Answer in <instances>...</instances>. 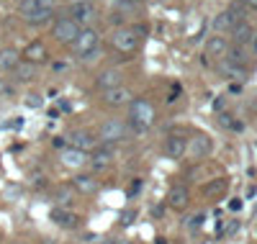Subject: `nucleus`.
<instances>
[{
  "instance_id": "nucleus-6",
  "label": "nucleus",
  "mask_w": 257,
  "mask_h": 244,
  "mask_svg": "<svg viewBox=\"0 0 257 244\" xmlns=\"http://www.w3.org/2000/svg\"><path fill=\"white\" fill-rule=\"evenodd\" d=\"M111 41H113V47L121 54H126V59H128V54H134L139 49V39H137V34L132 29H116L113 36H111Z\"/></svg>"
},
{
  "instance_id": "nucleus-20",
  "label": "nucleus",
  "mask_w": 257,
  "mask_h": 244,
  "mask_svg": "<svg viewBox=\"0 0 257 244\" xmlns=\"http://www.w3.org/2000/svg\"><path fill=\"white\" fill-rule=\"evenodd\" d=\"M252 36H254V31H252V26L247 24V21H239V24L231 29V39H234V44H237V47H244V44H249Z\"/></svg>"
},
{
  "instance_id": "nucleus-21",
  "label": "nucleus",
  "mask_w": 257,
  "mask_h": 244,
  "mask_svg": "<svg viewBox=\"0 0 257 244\" xmlns=\"http://www.w3.org/2000/svg\"><path fill=\"white\" fill-rule=\"evenodd\" d=\"M226 49H229V44L224 36H211L206 41V54L208 57H226Z\"/></svg>"
},
{
  "instance_id": "nucleus-25",
  "label": "nucleus",
  "mask_w": 257,
  "mask_h": 244,
  "mask_svg": "<svg viewBox=\"0 0 257 244\" xmlns=\"http://www.w3.org/2000/svg\"><path fill=\"white\" fill-rule=\"evenodd\" d=\"M221 72L226 75V80H244V77H247L244 67H237V64H229V62L221 67Z\"/></svg>"
},
{
  "instance_id": "nucleus-32",
  "label": "nucleus",
  "mask_w": 257,
  "mask_h": 244,
  "mask_svg": "<svg viewBox=\"0 0 257 244\" xmlns=\"http://www.w3.org/2000/svg\"><path fill=\"white\" fill-rule=\"evenodd\" d=\"M201 221H203L201 213H198V216H193V218H190V226H193V229H198V226H201Z\"/></svg>"
},
{
  "instance_id": "nucleus-26",
  "label": "nucleus",
  "mask_w": 257,
  "mask_h": 244,
  "mask_svg": "<svg viewBox=\"0 0 257 244\" xmlns=\"http://www.w3.org/2000/svg\"><path fill=\"white\" fill-rule=\"evenodd\" d=\"M226 59H229V64H237V67H239V64H244V49L242 47H231V49H226Z\"/></svg>"
},
{
  "instance_id": "nucleus-18",
  "label": "nucleus",
  "mask_w": 257,
  "mask_h": 244,
  "mask_svg": "<svg viewBox=\"0 0 257 244\" xmlns=\"http://www.w3.org/2000/svg\"><path fill=\"white\" fill-rule=\"evenodd\" d=\"M85 162H88V154H85V152H77V149H72V147L62 149V165H64V167L77 170V167H82Z\"/></svg>"
},
{
  "instance_id": "nucleus-24",
  "label": "nucleus",
  "mask_w": 257,
  "mask_h": 244,
  "mask_svg": "<svg viewBox=\"0 0 257 244\" xmlns=\"http://www.w3.org/2000/svg\"><path fill=\"white\" fill-rule=\"evenodd\" d=\"M13 75H16V80H18V82H29V80H34V77H36V64L21 62L18 67L13 70Z\"/></svg>"
},
{
  "instance_id": "nucleus-35",
  "label": "nucleus",
  "mask_w": 257,
  "mask_h": 244,
  "mask_svg": "<svg viewBox=\"0 0 257 244\" xmlns=\"http://www.w3.org/2000/svg\"><path fill=\"white\" fill-rule=\"evenodd\" d=\"M252 49L257 52V36H252Z\"/></svg>"
},
{
  "instance_id": "nucleus-19",
  "label": "nucleus",
  "mask_w": 257,
  "mask_h": 244,
  "mask_svg": "<svg viewBox=\"0 0 257 244\" xmlns=\"http://www.w3.org/2000/svg\"><path fill=\"white\" fill-rule=\"evenodd\" d=\"M21 64V52L18 49H0V70L3 72H13Z\"/></svg>"
},
{
  "instance_id": "nucleus-14",
  "label": "nucleus",
  "mask_w": 257,
  "mask_h": 244,
  "mask_svg": "<svg viewBox=\"0 0 257 244\" xmlns=\"http://www.w3.org/2000/svg\"><path fill=\"white\" fill-rule=\"evenodd\" d=\"M103 100L105 105H111V108H118V105H126V103H132V93H128V87H113V90H105L103 93Z\"/></svg>"
},
{
  "instance_id": "nucleus-34",
  "label": "nucleus",
  "mask_w": 257,
  "mask_h": 244,
  "mask_svg": "<svg viewBox=\"0 0 257 244\" xmlns=\"http://www.w3.org/2000/svg\"><path fill=\"white\" fill-rule=\"evenodd\" d=\"M244 3H247L249 8H257V0H244Z\"/></svg>"
},
{
  "instance_id": "nucleus-36",
  "label": "nucleus",
  "mask_w": 257,
  "mask_h": 244,
  "mask_svg": "<svg viewBox=\"0 0 257 244\" xmlns=\"http://www.w3.org/2000/svg\"><path fill=\"white\" fill-rule=\"evenodd\" d=\"M116 244H134V241H128V239H118Z\"/></svg>"
},
{
  "instance_id": "nucleus-31",
  "label": "nucleus",
  "mask_w": 257,
  "mask_h": 244,
  "mask_svg": "<svg viewBox=\"0 0 257 244\" xmlns=\"http://www.w3.org/2000/svg\"><path fill=\"white\" fill-rule=\"evenodd\" d=\"M57 201H59V203H70V193L64 190V188H59V190H57Z\"/></svg>"
},
{
  "instance_id": "nucleus-30",
  "label": "nucleus",
  "mask_w": 257,
  "mask_h": 244,
  "mask_svg": "<svg viewBox=\"0 0 257 244\" xmlns=\"http://www.w3.org/2000/svg\"><path fill=\"white\" fill-rule=\"evenodd\" d=\"M26 103L31 105V108H39L41 103H44V100H41V95H36V93H31V95H26Z\"/></svg>"
},
{
  "instance_id": "nucleus-8",
  "label": "nucleus",
  "mask_w": 257,
  "mask_h": 244,
  "mask_svg": "<svg viewBox=\"0 0 257 244\" xmlns=\"http://www.w3.org/2000/svg\"><path fill=\"white\" fill-rule=\"evenodd\" d=\"M239 21H244L242 11L239 8H229V11H224V13H219L216 18H213V29L216 31H231Z\"/></svg>"
},
{
  "instance_id": "nucleus-23",
  "label": "nucleus",
  "mask_w": 257,
  "mask_h": 244,
  "mask_svg": "<svg viewBox=\"0 0 257 244\" xmlns=\"http://www.w3.org/2000/svg\"><path fill=\"white\" fill-rule=\"evenodd\" d=\"M36 11H54V0H24L21 13H36Z\"/></svg>"
},
{
  "instance_id": "nucleus-3",
  "label": "nucleus",
  "mask_w": 257,
  "mask_h": 244,
  "mask_svg": "<svg viewBox=\"0 0 257 244\" xmlns=\"http://www.w3.org/2000/svg\"><path fill=\"white\" fill-rule=\"evenodd\" d=\"M128 137V126L118 118H108V121H103L100 129H98V139L105 144H116V142H123Z\"/></svg>"
},
{
  "instance_id": "nucleus-7",
  "label": "nucleus",
  "mask_w": 257,
  "mask_h": 244,
  "mask_svg": "<svg viewBox=\"0 0 257 244\" xmlns=\"http://www.w3.org/2000/svg\"><path fill=\"white\" fill-rule=\"evenodd\" d=\"M67 142H70V147L72 149H77V152H93L95 147H98V137L93 134V131H88V129H75L72 134L67 137Z\"/></svg>"
},
{
  "instance_id": "nucleus-29",
  "label": "nucleus",
  "mask_w": 257,
  "mask_h": 244,
  "mask_svg": "<svg viewBox=\"0 0 257 244\" xmlns=\"http://www.w3.org/2000/svg\"><path fill=\"white\" fill-rule=\"evenodd\" d=\"M132 31L137 34V39H142V36H147V34H149L147 24H134V26H132Z\"/></svg>"
},
{
  "instance_id": "nucleus-5",
  "label": "nucleus",
  "mask_w": 257,
  "mask_h": 244,
  "mask_svg": "<svg viewBox=\"0 0 257 244\" xmlns=\"http://www.w3.org/2000/svg\"><path fill=\"white\" fill-rule=\"evenodd\" d=\"M98 44H100L98 31L88 26V29H82V31H80V36H77V39H75V44H72V49H75L80 57H88V54L98 52Z\"/></svg>"
},
{
  "instance_id": "nucleus-4",
  "label": "nucleus",
  "mask_w": 257,
  "mask_h": 244,
  "mask_svg": "<svg viewBox=\"0 0 257 244\" xmlns=\"http://www.w3.org/2000/svg\"><path fill=\"white\" fill-rule=\"evenodd\" d=\"M67 16L80 29H88V24L95 18V6L90 3V0H75V3L67 8Z\"/></svg>"
},
{
  "instance_id": "nucleus-33",
  "label": "nucleus",
  "mask_w": 257,
  "mask_h": 244,
  "mask_svg": "<svg viewBox=\"0 0 257 244\" xmlns=\"http://www.w3.org/2000/svg\"><path fill=\"white\" fill-rule=\"evenodd\" d=\"M6 93H8V82L0 77V95H6Z\"/></svg>"
},
{
  "instance_id": "nucleus-27",
  "label": "nucleus",
  "mask_w": 257,
  "mask_h": 244,
  "mask_svg": "<svg viewBox=\"0 0 257 244\" xmlns=\"http://www.w3.org/2000/svg\"><path fill=\"white\" fill-rule=\"evenodd\" d=\"M224 190H226V180H211V183L203 188L206 195H221Z\"/></svg>"
},
{
  "instance_id": "nucleus-13",
  "label": "nucleus",
  "mask_w": 257,
  "mask_h": 244,
  "mask_svg": "<svg viewBox=\"0 0 257 244\" xmlns=\"http://www.w3.org/2000/svg\"><path fill=\"white\" fill-rule=\"evenodd\" d=\"M88 162H90V167H93V170H105V167H108V165L113 162V152H111L108 147H95V149L90 152Z\"/></svg>"
},
{
  "instance_id": "nucleus-11",
  "label": "nucleus",
  "mask_w": 257,
  "mask_h": 244,
  "mask_svg": "<svg viewBox=\"0 0 257 244\" xmlns=\"http://www.w3.org/2000/svg\"><path fill=\"white\" fill-rule=\"evenodd\" d=\"M52 221L59 226V229H77L80 226V216L67 211V208H54L52 211Z\"/></svg>"
},
{
  "instance_id": "nucleus-9",
  "label": "nucleus",
  "mask_w": 257,
  "mask_h": 244,
  "mask_svg": "<svg viewBox=\"0 0 257 244\" xmlns=\"http://www.w3.org/2000/svg\"><path fill=\"white\" fill-rule=\"evenodd\" d=\"M21 59L29 62V64H36V67H39V64L47 59V47H44V41H31L29 47L21 52Z\"/></svg>"
},
{
  "instance_id": "nucleus-22",
  "label": "nucleus",
  "mask_w": 257,
  "mask_h": 244,
  "mask_svg": "<svg viewBox=\"0 0 257 244\" xmlns=\"http://www.w3.org/2000/svg\"><path fill=\"white\" fill-rule=\"evenodd\" d=\"M54 11H36V13H21V18H24V24L29 26H44L47 21H52Z\"/></svg>"
},
{
  "instance_id": "nucleus-17",
  "label": "nucleus",
  "mask_w": 257,
  "mask_h": 244,
  "mask_svg": "<svg viewBox=\"0 0 257 244\" xmlns=\"http://www.w3.org/2000/svg\"><path fill=\"white\" fill-rule=\"evenodd\" d=\"M185 147H188V142L183 137H175L173 134V137L165 139V154H167L170 160H180L183 154H185Z\"/></svg>"
},
{
  "instance_id": "nucleus-15",
  "label": "nucleus",
  "mask_w": 257,
  "mask_h": 244,
  "mask_svg": "<svg viewBox=\"0 0 257 244\" xmlns=\"http://www.w3.org/2000/svg\"><path fill=\"white\" fill-rule=\"evenodd\" d=\"M188 203H190V193H188V188H183V185H175L173 190L167 193V206H170V208L183 211Z\"/></svg>"
},
{
  "instance_id": "nucleus-1",
  "label": "nucleus",
  "mask_w": 257,
  "mask_h": 244,
  "mask_svg": "<svg viewBox=\"0 0 257 244\" xmlns=\"http://www.w3.org/2000/svg\"><path fill=\"white\" fill-rule=\"evenodd\" d=\"M155 105L149 103L147 98H132V103H128V118H126V126L134 129L137 134H144L147 129L155 126Z\"/></svg>"
},
{
  "instance_id": "nucleus-12",
  "label": "nucleus",
  "mask_w": 257,
  "mask_h": 244,
  "mask_svg": "<svg viewBox=\"0 0 257 244\" xmlns=\"http://www.w3.org/2000/svg\"><path fill=\"white\" fill-rule=\"evenodd\" d=\"M208 152H211V139L208 137H196V139H190L188 147H185V154H190L193 160L208 157Z\"/></svg>"
},
{
  "instance_id": "nucleus-2",
  "label": "nucleus",
  "mask_w": 257,
  "mask_h": 244,
  "mask_svg": "<svg viewBox=\"0 0 257 244\" xmlns=\"http://www.w3.org/2000/svg\"><path fill=\"white\" fill-rule=\"evenodd\" d=\"M80 31H82V29L75 24L70 16H59V18L54 21V26H52V36H54L59 44H64V47H72L75 39L80 36Z\"/></svg>"
},
{
  "instance_id": "nucleus-28",
  "label": "nucleus",
  "mask_w": 257,
  "mask_h": 244,
  "mask_svg": "<svg viewBox=\"0 0 257 244\" xmlns=\"http://www.w3.org/2000/svg\"><path fill=\"white\" fill-rule=\"evenodd\" d=\"M142 3H144V0H118V6L126 8V11H134V8H139Z\"/></svg>"
},
{
  "instance_id": "nucleus-16",
  "label": "nucleus",
  "mask_w": 257,
  "mask_h": 244,
  "mask_svg": "<svg viewBox=\"0 0 257 244\" xmlns=\"http://www.w3.org/2000/svg\"><path fill=\"white\" fill-rule=\"evenodd\" d=\"M95 85H98V90H113V87H121V72L118 70H103L100 75H98V80H95Z\"/></svg>"
},
{
  "instance_id": "nucleus-10",
  "label": "nucleus",
  "mask_w": 257,
  "mask_h": 244,
  "mask_svg": "<svg viewBox=\"0 0 257 244\" xmlns=\"http://www.w3.org/2000/svg\"><path fill=\"white\" fill-rule=\"evenodd\" d=\"M72 188L80 193V195H95L100 190V183L95 180L93 175H75L72 177Z\"/></svg>"
}]
</instances>
